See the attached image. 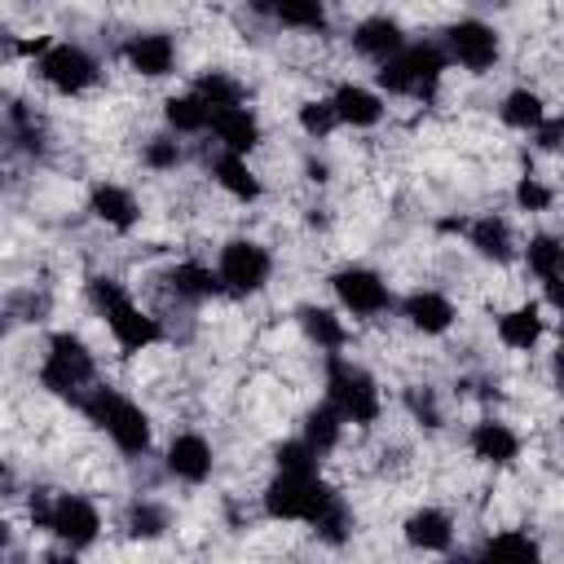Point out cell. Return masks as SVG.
Returning a JSON list of instances; mask_svg holds the SVG:
<instances>
[{"mask_svg": "<svg viewBox=\"0 0 564 564\" xmlns=\"http://www.w3.org/2000/svg\"><path fill=\"white\" fill-rule=\"evenodd\" d=\"M79 410L93 427H101L110 436V445L123 458H141L150 449V414L137 401H128L119 388H88L79 397Z\"/></svg>", "mask_w": 564, "mask_h": 564, "instance_id": "obj_1", "label": "cell"}, {"mask_svg": "<svg viewBox=\"0 0 564 564\" xmlns=\"http://www.w3.org/2000/svg\"><path fill=\"white\" fill-rule=\"evenodd\" d=\"M445 66H449V53L441 44L423 40V44H405L401 53L383 57L375 70V84L392 97H432Z\"/></svg>", "mask_w": 564, "mask_h": 564, "instance_id": "obj_2", "label": "cell"}, {"mask_svg": "<svg viewBox=\"0 0 564 564\" xmlns=\"http://www.w3.org/2000/svg\"><path fill=\"white\" fill-rule=\"evenodd\" d=\"M93 375H97V361H93V352L79 335H70V330L48 335L44 361H40V388L44 392L66 397V401L79 405V397L93 388Z\"/></svg>", "mask_w": 564, "mask_h": 564, "instance_id": "obj_3", "label": "cell"}, {"mask_svg": "<svg viewBox=\"0 0 564 564\" xmlns=\"http://www.w3.org/2000/svg\"><path fill=\"white\" fill-rule=\"evenodd\" d=\"M326 401L357 427H370L383 410V397H379V383L348 357L330 352L326 357Z\"/></svg>", "mask_w": 564, "mask_h": 564, "instance_id": "obj_4", "label": "cell"}, {"mask_svg": "<svg viewBox=\"0 0 564 564\" xmlns=\"http://www.w3.org/2000/svg\"><path fill=\"white\" fill-rule=\"evenodd\" d=\"M330 502H335V489H330L322 476L278 471V476L264 485V516H269V520H300V524H313Z\"/></svg>", "mask_w": 564, "mask_h": 564, "instance_id": "obj_5", "label": "cell"}, {"mask_svg": "<svg viewBox=\"0 0 564 564\" xmlns=\"http://www.w3.org/2000/svg\"><path fill=\"white\" fill-rule=\"evenodd\" d=\"M216 273H220V286L229 295H256L264 291V282L273 278V256L264 242L256 238H229L220 247V260H216Z\"/></svg>", "mask_w": 564, "mask_h": 564, "instance_id": "obj_6", "label": "cell"}, {"mask_svg": "<svg viewBox=\"0 0 564 564\" xmlns=\"http://www.w3.org/2000/svg\"><path fill=\"white\" fill-rule=\"evenodd\" d=\"M35 75H40L53 93L79 97V93H88V88L101 79V66H97V57H93L88 48H79V44H48V48L35 57Z\"/></svg>", "mask_w": 564, "mask_h": 564, "instance_id": "obj_7", "label": "cell"}, {"mask_svg": "<svg viewBox=\"0 0 564 564\" xmlns=\"http://www.w3.org/2000/svg\"><path fill=\"white\" fill-rule=\"evenodd\" d=\"M330 291H335L339 308L352 313V317H361V322H366V317H379V313L392 308V291H388V282H383L375 269H366V264L335 269V273H330Z\"/></svg>", "mask_w": 564, "mask_h": 564, "instance_id": "obj_8", "label": "cell"}, {"mask_svg": "<svg viewBox=\"0 0 564 564\" xmlns=\"http://www.w3.org/2000/svg\"><path fill=\"white\" fill-rule=\"evenodd\" d=\"M44 533H53L62 546L70 551H88L97 538H101V511L84 498V494H57L48 502V520H44Z\"/></svg>", "mask_w": 564, "mask_h": 564, "instance_id": "obj_9", "label": "cell"}, {"mask_svg": "<svg viewBox=\"0 0 564 564\" xmlns=\"http://www.w3.org/2000/svg\"><path fill=\"white\" fill-rule=\"evenodd\" d=\"M445 53H449V62H458L463 70L485 75V70H494V62H498V53H502V40H498V31H494L489 22H480V18H458V22L445 31Z\"/></svg>", "mask_w": 564, "mask_h": 564, "instance_id": "obj_10", "label": "cell"}, {"mask_svg": "<svg viewBox=\"0 0 564 564\" xmlns=\"http://www.w3.org/2000/svg\"><path fill=\"white\" fill-rule=\"evenodd\" d=\"M106 326H110V339L119 344V352H145V348H154L159 339H163V322L154 317V313H145L132 295H123V300H115L106 313Z\"/></svg>", "mask_w": 564, "mask_h": 564, "instance_id": "obj_11", "label": "cell"}, {"mask_svg": "<svg viewBox=\"0 0 564 564\" xmlns=\"http://www.w3.org/2000/svg\"><path fill=\"white\" fill-rule=\"evenodd\" d=\"M163 467H167V476H176V480H185V485H203V480L212 476V467H216V454H212L207 436H198V432H176V436L167 441V449H163Z\"/></svg>", "mask_w": 564, "mask_h": 564, "instance_id": "obj_12", "label": "cell"}, {"mask_svg": "<svg viewBox=\"0 0 564 564\" xmlns=\"http://www.w3.org/2000/svg\"><path fill=\"white\" fill-rule=\"evenodd\" d=\"M123 62H128V70H137L145 79H163L176 66V40L167 31H141L123 44Z\"/></svg>", "mask_w": 564, "mask_h": 564, "instance_id": "obj_13", "label": "cell"}, {"mask_svg": "<svg viewBox=\"0 0 564 564\" xmlns=\"http://www.w3.org/2000/svg\"><path fill=\"white\" fill-rule=\"evenodd\" d=\"M88 212H93V220H101V225L115 229V234H128V229H137V220H141V207H137L132 189H123V185H115V181H97V185L88 189Z\"/></svg>", "mask_w": 564, "mask_h": 564, "instance_id": "obj_14", "label": "cell"}, {"mask_svg": "<svg viewBox=\"0 0 564 564\" xmlns=\"http://www.w3.org/2000/svg\"><path fill=\"white\" fill-rule=\"evenodd\" d=\"M467 449H471V458H480L489 467H507L520 458V432L502 419H480L467 436Z\"/></svg>", "mask_w": 564, "mask_h": 564, "instance_id": "obj_15", "label": "cell"}, {"mask_svg": "<svg viewBox=\"0 0 564 564\" xmlns=\"http://www.w3.org/2000/svg\"><path fill=\"white\" fill-rule=\"evenodd\" d=\"M401 317H405V326L419 330V335H445L458 313H454L449 295H441V291H410V295L401 300Z\"/></svg>", "mask_w": 564, "mask_h": 564, "instance_id": "obj_16", "label": "cell"}, {"mask_svg": "<svg viewBox=\"0 0 564 564\" xmlns=\"http://www.w3.org/2000/svg\"><path fill=\"white\" fill-rule=\"evenodd\" d=\"M352 48L361 57H370V62H383V57H392V53L405 48V31H401L397 18H383V13L379 18H361L352 26Z\"/></svg>", "mask_w": 564, "mask_h": 564, "instance_id": "obj_17", "label": "cell"}, {"mask_svg": "<svg viewBox=\"0 0 564 564\" xmlns=\"http://www.w3.org/2000/svg\"><path fill=\"white\" fill-rule=\"evenodd\" d=\"M212 132H216L220 150H229V154H251V150L260 145V119H256V110H247V106L216 110V115H212Z\"/></svg>", "mask_w": 564, "mask_h": 564, "instance_id": "obj_18", "label": "cell"}, {"mask_svg": "<svg viewBox=\"0 0 564 564\" xmlns=\"http://www.w3.org/2000/svg\"><path fill=\"white\" fill-rule=\"evenodd\" d=\"M330 106H335L339 123H348V128H375L383 119V110H388L383 97L375 88H361V84H339L330 93Z\"/></svg>", "mask_w": 564, "mask_h": 564, "instance_id": "obj_19", "label": "cell"}, {"mask_svg": "<svg viewBox=\"0 0 564 564\" xmlns=\"http://www.w3.org/2000/svg\"><path fill=\"white\" fill-rule=\"evenodd\" d=\"M494 335H498V344L511 348V352L538 348V339H542V308H538V304H516V308L498 313Z\"/></svg>", "mask_w": 564, "mask_h": 564, "instance_id": "obj_20", "label": "cell"}, {"mask_svg": "<svg viewBox=\"0 0 564 564\" xmlns=\"http://www.w3.org/2000/svg\"><path fill=\"white\" fill-rule=\"evenodd\" d=\"M401 529L414 551H449L454 546V520L441 507H419Z\"/></svg>", "mask_w": 564, "mask_h": 564, "instance_id": "obj_21", "label": "cell"}, {"mask_svg": "<svg viewBox=\"0 0 564 564\" xmlns=\"http://www.w3.org/2000/svg\"><path fill=\"white\" fill-rule=\"evenodd\" d=\"M163 282H167V291H172L176 300H189V304L212 300V295L225 291V286H220V273L207 269V264H198V260H181V264H172V269L163 273Z\"/></svg>", "mask_w": 564, "mask_h": 564, "instance_id": "obj_22", "label": "cell"}, {"mask_svg": "<svg viewBox=\"0 0 564 564\" xmlns=\"http://www.w3.org/2000/svg\"><path fill=\"white\" fill-rule=\"evenodd\" d=\"M212 176H216V185H220L229 198H238V203H256V198L264 194V185H260L256 167L247 163V154H229V150H220V159L212 163Z\"/></svg>", "mask_w": 564, "mask_h": 564, "instance_id": "obj_23", "label": "cell"}, {"mask_svg": "<svg viewBox=\"0 0 564 564\" xmlns=\"http://www.w3.org/2000/svg\"><path fill=\"white\" fill-rule=\"evenodd\" d=\"M467 242L476 247L480 260H494V264H507L516 256V238H511V225L502 216H480L467 225Z\"/></svg>", "mask_w": 564, "mask_h": 564, "instance_id": "obj_24", "label": "cell"}, {"mask_svg": "<svg viewBox=\"0 0 564 564\" xmlns=\"http://www.w3.org/2000/svg\"><path fill=\"white\" fill-rule=\"evenodd\" d=\"M295 322H300V330L317 344V348H326V352H339L344 344H348V326L330 313V308H317V304H300L295 308Z\"/></svg>", "mask_w": 564, "mask_h": 564, "instance_id": "obj_25", "label": "cell"}, {"mask_svg": "<svg viewBox=\"0 0 564 564\" xmlns=\"http://www.w3.org/2000/svg\"><path fill=\"white\" fill-rule=\"evenodd\" d=\"M212 115H216V110H212L194 88L163 101V119H167L172 132H207V128H212Z\"/></svg>", "mask_w": 564, "mask_h": 564, "instance_id": "obj_26", "label": "cell"}, {"mask_svg": "<svg viewBox=\"0 0 564 564\" xmlns=\"http://www.w3.org/2000/svg\"><path fill=\"white\" fill-rule=\"evenodd\" d=\"M498 115H502V123L516 128V132H538V128L546 123V106H542V97H538L533 88H511V93L502 97Z\"/></svg>", "mask_w": 564, "mask_h": 564, "instance_id": "obj_27", "label": "cell"}, {"mask_svg": "<svg viewBox=\"0 0 564 564\" xmlns=\"http://www.w3.org/2000/svg\"><path fill=\"white\" fill-rule=\"evenodd\" d=\"M344 423H348V419H344L330 401H322V405H313V410L304 414V432H300V436H304L313 449H322V454H326V449H335V445H339Z\"/></svg>", "mask_w": 564, "mask_h": 564, "instance_id": "obj_28", "label": "cell"}, {"mask_svg": "<svg viewBox=\"0 0 564 564\" xmlns=\"http://www.w3.org/2000/svg\"><path fill=\"white\" fill-rule=\"evenodd\" d=\"M524 264H529V273H533L538 282L560 278V273H564V242L551 238V234H533V238L524 242Z\"/></svg>", "mask_w": 564, "mask_h": 564, "instance_id": "obj_29", "label": "cell"}, {"mask_svg": "<svg viewBox=\"0 0 564 564\" xmlns=\"http://www.w3.org/2000/svg\"><path fill=\"white\" fill-rule=\"evenodd\" d=\"M273 22L291 26V31H322L326 26V0H278Z\"/></svg>", "mask_w": 564, "mask_h": 564, "instance_id": "obj_30", "label": "cell"}, {"mask_svg": "<svg viewBox=\"0 0 564 564\" xmlns=\"http://www.w3.org/2000/svg\"><path fill=\"white\" fill-rule=\"evenodd\" d=\"M194 93L212 106V110H229V106H242V84L238 79H229L225 70H203L198 79H194Z\"/></svg>", "mask_w": 564, "mask_h": 564, "instance_id": "obj_31", "label": "cell"}, {"mask_svg": "<svg viewBox=\"0 0 564 564\" xmlns=\"http://www.w3.org/2000/svg\"><path fill=\"white\" fill-rule=\"evenodd\" d=\"M167 529H172L167 507H159V502H150V498H141V502L128 507V533H132V538L154 542V538H163Z\"/></svg>", "mask_w": 564, "mask_h": 564, "instance_id": "obj_32", "label": "cell"}, {"mask_svg": "<svg viewBox=\"0 0 564 564\" xmlns=\"http://www.w3.org/2000/svg\"><path fill=\"white\" fill-rule=\"evenodd\" d=\"M273 463H278V471L317 476V467H322V449H313L304 436H295V441H282V445L273 449Z\"/></svg>", "mask_w": 564, "mask_h": 564, "instance_id": "obj_33", "label": "cell"}, {"mask_svg": "<svg viewBox=\"0 0 564 564\" xmlns=\"http://www.w3.org/2000/svg\"><path fill=\"white\" fill-rule=\"evenodd\" d=\"M480 555H502V560H533L538 555V542L529 538V533H520V529H502V533H494V538H485L480 542Z\"/></svg>", "mask_w": 564, "mask_h": 564, "instance_id": "obj_34", "label": "cell"}, {"mask_svg": "<svg viewBox=\"0 0 564 564\" xmlns=\"http://www.w3.org/2000/svg\"><path fill=\"white\" fill-rule=\"evenodd\" d=\"M313 533L322 538V542H330V546H339L348 533H352V511H348V502L335 494V502L313 520Z\"/></svg>", "mask_w": 564, "mask_h": 564, "instance_id": "obj_35", "label": "cell"}, {"mask_svg": "<svg viewBox=\"0 0 564 564\" xmlns=\"http://www.w3.org/2000/svg\"><path fill=\"white\" fill-rule=\"evenodd\" d=\"M300 128L313 137V141H322V137H330L335 128H339V115H335V106H330V97H317V101H304L300 106Z\"/></svg>", "mask_w": 564, "mask_h": 564, "instance_id": "obj_36", "label": "cell"}, {"mask_svg": "<svg viewBox=\"0 0 564 564\" xmlns=\"http://www.w3.org/2000/svg\"><path fill=\"white\" fill-rule=\"evenodd\" d=\"M141 163L150 172H176L181 167V141L176 137H150L141 145Z\"/></svg>", "mask_w": 564, "mask_h": 564, "instance_id": "obj_37", "label": "cell"}, {"mask_svg": "<svg viewBox=\"0 0 564 564\" xmlns=\"http://www.w3.org/2000/svg\"><path fill=\"white\" fill-rule=\"evenodd\" d=\"M511 198H516L520 212H546L555 203V189L546 181H538V176H520L516 189H511Z\"/></svg>", "mask_w": 564, "mask_h": 564, "instance_id": "obj_38", "label": "cell"}, {"mask_svg": "<svg viewBox=\"0 0 564 564\" xmlns=\"http://www.w3.org/2000/svg\"><path fill=\"white\" fill-rule=\"evenodd\" d=\"M128 291H123V282L119 278H106V273H97V278H88V304L97 308V317L115 304V300H123Z\"/></svg>", "mask_w": 564, "mask_h": 564, "instance_id": "obj_39", "label": "cell"}, {"mask_svg": "<svg viewBox=\"0 0 564 564\" xmlns=\"http://www.w3.org/2000/svg\"><path fill=\"white\" fill-rule=\"evenodd\" d=\"M405 405H410V414H414L423 427H441V405H436L432 388H410V392H405Z\"/></svg>", "mask_w": 564, "mask_h": 564, "instance_id": "obj_40", "label": "cell"}, {"mask_svg": "<svg viewBox=\"0 0 564 564\" xmlns=\"http://www.w3.org/2000/svg\"><path fill=\"white\" fill-rule=\"evenodd\" d=\"M542 295H546V304H551L555 313H564V273H560V278H546V282H542Z\"/></svg>", "mask_w": 564, "mask_h": 564, "instance_id": "obj_41", "label": "cell"}, {"mask_svg": "<svg viewBox=\"0 0 564 564\" xmlns=\"http://www.w3.org/2000/svg\"><path fill=\"white\" fill-rule=\"evenodd\" d=\"M551 379H555V388L564 392V344H560L555 357H551Z\"/></svg>", "mask_w": 564, "mask_h": 564, "instance_id": "obj_42", "label": "cell"}, {"mask_svg": "<svg viewBox=\"0 0 564 564\" xmlns=\"http://www.w3.org/2000/svg\"><path fill=\"white\" fill-rule=\"evenodd\" d=\"M273 4H278V0H247V9L260 13V18H273Z\"/></svg>", "mask_w": 564, "mask_h": 564, "instance_id": "obj_43", "label": "cell"}, {"mask_svg": "<svg viewBox=\"0 0 564 564\" xmlns=\"http://www.w3.org/2000/svg\"><path fill=\"white\" fill-rule=\"evenodd\" d=\"M304 172H308V181H317V185H322V181H326V163H317V159H313V163H308V167H304Z\"/></svg>", "mask_w": 564, "mask_h": 564, "instance_id": "obj_44", "label": "cell"}, {"mask_svg": "<svg viewBox=\"0 0 564 564\" xmlns=\"http://www.w3.org/2000/svg\"><path fill=\"white\" fill-rule=\"evenodd\" d=\"M560 344H564V330H560Z\"/></svg>", "mask_w": 564, "mask_h": 564, "instance_id": "obj_45", "label": "cell"}]
</instances>
